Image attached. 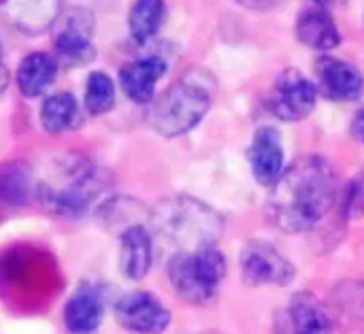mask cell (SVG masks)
<instances>
[{
	"label": "cell",
	"instance_id": "6da1fadb",
	"mask_svg": "<svg viewBox=\"0 0 364 334\" xmlns=\"http://www.w3.org/2000/svg\"><path fill=\"white\" fill-rule=\"evenodd\" d=\"M339 194V175L322 156L296 160L273 185L269 215L277 228L288 235L309 232L335 207Z\"/></svg>",
	"mask_w": 364,
	"mask_h": 334
},
{
	"label": "cell",
	"instance_id": "d4e9b609",
	"mask_svg": "<svg viewBox=\"0 0 364 334\" xmlns=\"http://www.w3.org/2000/svg\"><path fill=\"white\" fill-rule=\"evenodd\" d=\"M352 134H354V139H356L358 143H363L364 145V109L363 111H358V113L354 115V119H352Z\"/></svg>",
	"mask_w": 364,
	"mask_h": 334
},
{
	"label": "cell",
	"instance_id": "5b68a950",
	"mask_svg": "<svg viewBox=\"0 0 364 334\" xmlns=\"http://www.w3.org/2000/svg\"><path fill=\"white\" fill-rule=\"evenodd\" d=\"M175 294L190 305L209 303L226 275V260L215 247L177 252L166 266Z\"/></svg>",
	"mask_w": 364,
	"mask_h": 334
},
{
	"label": "cell",
	"instance_id": "ffe728a7",
	"mask_svg": "<svg viewBox=\"0 0 364 334\" xmlns=\"http://www.w3.org/2000/svg\"><path fill=\"white\" fill-rule=\"evenodd\" d=\"M164 17H166L164 0H136L128 17L132 38L136 43H147L151 36H156V32L164 23Z\"/></svg>",
	"mask_w": 364,
	"mask_h": 334
},
{
	"label": "cell",
	"instance_id": "d6986e66",
	"mask_svg": "<svg viewBox=\"0 0 364 334\" xmlns=\"http://www.w3.org/2000/svg\"><path fill=\"white\" fill-rule=\"evenodd\" d=\"M328 307L335 311V320L348 328L360 326L364 322V284L346 281L339 284L331 296Z\"/></svg>",
	"mask_w": 364,
	"mask_h": 334
},
{
	"label": "cell",
	"instance_id": "277c9868",
	"mask_svg": "<svg viewBox=\"0 0 364 334\" xmlns=\"http://www.w3.org/2000/svg\"><path fill=\"white\" fill-rule=\"evenodd\" d=\"M154 224L158 232L181 252H196L203 247H213L222 232L220 215L190 196L166 198L158 205L154 213Z\"/></svg>",
	"mask_w": 364,
	"mask_h": 334
},
{
	"label": "cell",
	"instance_id": "484cf974",
	"mask_svg": "<svg viewBox=\"0 0 364 334\" xmlns=\"http://www.w3.org/2000/svg\"><path fill=\"white\" fill-rule=\"evenodd\" d=\"M239 4H243L245 9H252V11H262V9H271L275 0H237Z\"/></svg>",
	"mask_w": 364,
	"mask_h": 334
},
{
	"label": "cell",
	"instance_id": "4fadbf2b",
	"mask_svg": "<svg viewBox=\"0 0 364 334\" xmlns=\"http://www.w3.org/2000/svg\"><path fill=\"white\" fill-rule=\"evenodd\" d=\"M252 173L260 185L273 188L284 175V145L275 128L262 126L256 130L247 151Z\"/></svg>",
	"mask_w": 364,
	"mask_h": 334
},
{
	"label": "cell",
	"instance_id": "9a60e30c",
	"mask_svg": "<svg viewBox=\"0 0 364 334\" xmlns=\"http://www.w3.org/2000/svg\"><path fill=\"white\" fill-rule=\"evenodd\" d=\"M154 247H151V235L147 232L145 226L136 224L119 235V269L122 273L132 279L141 281L154 260Z\"/></svg>",
	"mask_w": 364,
	"mask_h": 334
},
{
	"label": "cell",
	"instance_id": "ac0fdd59",
	"mask_svg": "<svg viewBox=\"0 0 364 334\" xmlns=\"http://www.w3.org/2000/svg\"><path fill=\"white\" fill-rule=\"evenodd\" d=\"M58 75V62L43 51L28 53L15 75L17 87L26 98H36L45 94V90L55 81Z\"/></svg>",
	"mask_w": 364,
	"mask_h": 334
},
{
	"label": "cell",
	"instance_id": "ba28073f",
	"mask_svg": "<svg viewBox=\"0 0 364 334\" xmlns=\"http://www.w3.org/2000/svg\"><path fill=\"white\" fill-rule=\"evenodd\" d=\"M119 326L134 334H162L171 324L168 309L149 292H130L115 305Z\"/></svg>",
	"mask_w": 364,
	"mask_h": 334
},
{
	"label": "cell",
	"instance_id": "30bf717a",
	"mask_svg": "<svg viewBox=\"0 0 364 334\" xmlns=\"http://www.w3.org/2000/svg\"><path fill=\"white\" fill-rule=\"evenodd\" d=\"M94 32V17L85 9H68L53 21V41L58 53L68 62H85L92 53L90 38Z\"/></svg>",
	"mask_w": 364,
	"mask_h": 334
},
{
	"label": "cell",
	"instance_id": "8fae6325",
	"mask_svg": "<svg viewBox=\"0 0 364 334\" xmlns=\"http://www.w3.org/2000/svg\"><path fill=\"white\" fill-rule=\"evenodd\" d=\"M316 77L320 94L335 102H352L360 98L364 90L360 70L339 58H320L316 64Z\"/></svg>",
	"mask_w": 364,
	"mask_h": 334
},
{
	"label": "cell",
	"instance_id": "603a6c76",
	"mask_svg": "<svg viewBox=\"0 0 364 334\" xmlns=\"http://www.w3.org/2000/svg\"><path fill=\"white\" fill-rule=\"evenodd\" d=\"M115 104V85L109 75L96 70L85 83V109L92 115H102Z\"/></svg>",
	"mask_w": 364,
	"mask_h": 334
},
{
	"label": "cell",
	"instance_id": "52a82bcc",
	"mask_svg": "<svg viewBox=\"0 0 364 334\" xmlns=\"http://www.w3.org/2000/svg\"><path fill=\"white\" fill-rule=\"evenodd\" d=\"M318 100V87L299 70H284L269 94V111L284 122L305 119Z\"/></svg>",
	"mask_w": 364,
	"mask_h": 334
},
{
	"label": "cell",
	"instance_id": "44dd1931",
	"mask_svg": "<svg viewBox=\"0 0 364 334\" xmlns=\"http://www.w3.org/2000/svg\"><path fill=\"white\" fill-rule=\"evenodd\" d=\"M77 119V98L68 92H58L43 100L41 126L49 134H60L68 130Z\"/></svg>",
	"mask_w": 364,
	"mask_h": 334
},
{
	"label": "cell",
	"instance_id": "cb8c5ba5",
	"mask_svg": "<svg viewBox=\"0 0 364 334\" xmlns=\"http://www.w3.org/2000/svg\"><path fill=\"white\" fill-rule=\"evenodd\" d=\"M343 213L358 220L364 215V179H354L346 190Z\"/></svg>",
	"mask_w": 364,
	"mask_h": 334
},
{
	"label": "cell",
	"instance_id": "2e32d148",
	"mask_svg": "<svg viewBox=\"0 0 364 334\" xmlns=\"http://www.w3.org/2000/svg\"><path fill=\"white\" fill-rule=\"evenodd\" d=\"M102 294L98 288L81 286L64 307V326L73 334H90L102 320Z\"/></svg>",
	"mask_w": 364,
	"mask_h": 334
},
{
	"label": "cell",
	"instance_id": "f1b7e54d",
	"mask_svg": "<svg viewBox=\"0 0 364 334\" xmlns=\"http://www.w3.org/2000/svg\"><path fill=\"white\" fill-rule=\"evenodd\" d=\"M4 62H2V45H0V66H2Z\"/></svg>",
	"mask_w": 364,
	"mask_h": 334
},
{
	"label": "cell",
	"instance_id": "e0dca14e",
	"mask_svg": "<svg viewBox=\"0 0 364 334\" xmlns=\"http://www.w3.org/2000/svg\"><path fill=\"white\" fill-rule=\"evenodd\" d=\"M296 36L299 41L318 51H328L339 45L341 34L326 9H307L296 19Z\"/></svg>",
	"mask_w": 364,
	"mask_h": 334
},
{
	"label": "cell",
	"instance_id": "8992f818",
	"mask_svg": "<svg viewBox=\"0 0 364 334\" xmlns=\"http://www.w3.org/2000/svg\"><path fill=\"white\" fill-rule=\"evenodd\" d=\"M241 277L247 286H288L296 277L294 264L267 241H250L241 252Z\"/></svg>",
	"mask_w": 364,
	"mask_h": 334
},
{
	"label": "cell",
	"instance_id": "7a4b0ae2",
	"mask_svg": "<svg viewBox=\"0 0 364 334\" xmlns=\"http://www.w3.org/2000/svg\"><path fill=\"white\" fill-rule=\"evenodd\" d=\"M215 96V81L205 70H190L154 100L147 122L162 136H181L196 128Z\"/></svg>",
	"mask_w": 364,
	"mask_h": 334
},
{
	"label": "cell",
	"instance_id": "4316f807",
	"mask_svg": "<svg viewBox=\"0 0 364 334\" xmlns=\"http://www.w3.org/2000/svg\"><path fill=\"white\" fill-rule=\"evenodd\" d=\"M6 85H9V68L2 64V66H0V94L6 90Z\"/></svg>",
	"mask_w": 364,
	"mask_h": 334
},
{
	"label": "cell",
	"instance_id": "7402d4cb",
	"mask_svg": "<svg viewBox=\"0 0 364 334\" xmlns=\"http://www.w3.org/2000/svg\"><path fill=\"white\" fill-rule=\"evenodd\" d=\"M30 177L21 162H9L0 166V198L9 205H21L28 198Z\"/></svg>",
	"mask_w": 364,
	"mask_h": 334
},
{
	"label": "cell",
	"instance_id": "7c38bea8",
	"mask_svg": "<svg viewBox=\"0 0 364 334\" xmlns=\"http://www.w3.org/2000/svg\"><path fill=\"white\" fill-rule=\"evenodd\" d=\"M60 15V0H0V23L26 34L53 26Z\"/></svg>",
	"mask_w": 364,
	"mask_h": 334
},
{
	"label": "cell",
	"instance_id": "3957f363",
	"mask_svg": "<svg viewBox=\"0 0 364 334\" xmlns=\"http://www.w3.org/2000/svg\"><path fill=\"white\" fill-rule=\"evenodd\" d=\"M102 190L105 179L87 158L64 156L41 179L38 200L55 215L77 217Z\"/></svg>",
	"mask_w": 364,
	"mask_h": 334
},
{
	"label": "cell",
	"instance_id": "9c48e42d",
	"mask_svg": "<svg viewBox=\"0 0 364 334\" xmlns=\"http://www.w3.org/2000/svg\"><path fill=\"white\" fill-rule=\"evenodd\" d=\"M328 309L307 292L290 298L275 318V334H331Z\"/></svg>",
	"mask_w": 364,
	"mask_h": 334
},
{
	"label": "cell",
	"instance_id": "83f0119b",
	"mask_svg": "<svg viewBox=\"0 0 364 334\" xmlns=\"http://www.w3.org/2000/svg\"><path fill=\"white\" fill-rule=\"evenodd\" d=\"M316 4H320L322 9H331V6H335V4H339L341 0H314Z\"/></svg>",
	"mask_w": 364,
	"mask_h": 334
},
{
	"label": "cell",
	"instance_id": "5bb4252c",
	"mask_svg": "<svg viewBox=\"0 0 364 334\" xmlns=\"http://www.w3.org/2000/svg\"><path fill=\"white\" fill-rule=\"evenodd\" d=\"M164 72H166V62L162 58H158V55L141 58V60H134V62H128L122 66L119 85L130 100H134L139 104H147L154 100L156 83L160 81V77Z\"/></svg>",
	"mask_w": 364,
	"mask_h": 334
}]
</instances>
